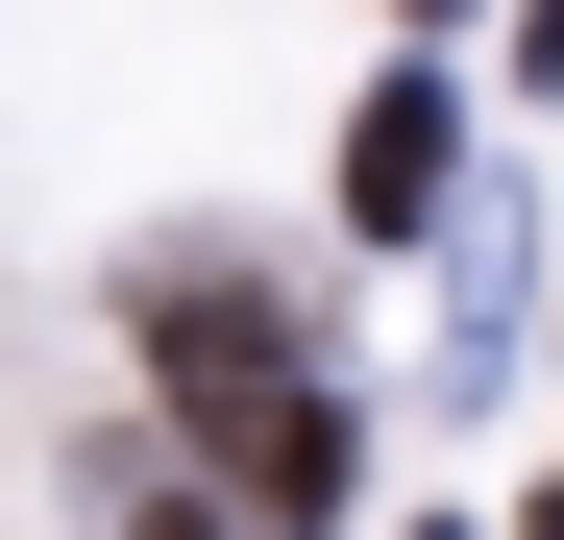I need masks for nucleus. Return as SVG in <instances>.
<instances>
[{
    "instance_id": "39448f33",
    "label": "nucleus",
    "mask_w": 564,
    "mask_h": 540,
    "mask_svg": "<svg viewBox=\"0 0 564 540\" xmlns=\"http://www.w3.org/2000/svg\"><path fill=\"white\" fill-rule=\"evenodd\" d=\"M417 25H442V0H417Z\"/></svg>"
},
{
    "instance_id": "7ed1b4c3",
    "label": "nucleus",
    "mask_w": 564,
    "mask_h": 540,
    "mask_svg": "<svg viewBox=\"0 0 564 540\" xmlns=\"http://www.w3.org/2000/svg\"><path fill=\"white\" fill-rule=\"evenodd\" d=\"M123 540H246V516H197V492H148V516H123Z\"/></svg>"
},
{
    "instance_id": "f03ea898",
    "label": "nucleus",
    "mask_w": 564,
    "mask_h": 540,
    "mask_svg": "<svg viewBox=\"0 0 564 540\" xmlns=\"http://www.w3.org/2000/svg\"><path fill=\"white\" fill-rule=\"evenodd\" d=\"M442 172H466V99H442V74H368V99H344V222H368V246H417V222H442Z\"/></svg>"
},
{
    "instance_id": "20e7f679",
    "label": "nucleus",
    "mask_w": 564,
    "mask_h": 540,
    "mask_svg": "<svg viewBox=\"0 0 564 540\" xmlns=\"http://www.w3.org/2000/svg\"><path fill=\"white\" fill-rule=\"evenodd\" d=\"M516 540H564V467H540V516H516Z\"/></svg>"
},
{
    "instance_id": "f257e3e1",
    "label": "nucleus",
    "mask_w": 564,
    "mask_h": 540,
    "mask_svg": "<svg viewBox=\"0 0 564 540\" xmlns=\"http://www.w3.org/2000/svg\"><path fill=\"white\" fill-rule=\"evenodd\" d=\"M123 344H148V393H172V442L221 467L246 540H319V516H344V393L295 369V295H270V270L172 246L148 295H123Z\"/></svg>"
}]
</instances>
